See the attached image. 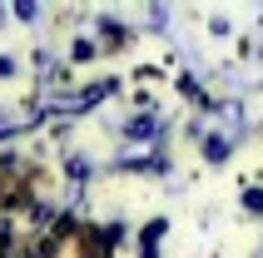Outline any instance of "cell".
<instances>
[{
  "mask_svg": "<svg viewBox=\"0 0 263 258\" xmlns=\"http://www.w3.org/2000/svg\"><path fill=\"white\" fill-rule=\"evenodd\" d=\"M124 139H159V119L154 115H139L124 124Z\"/></svg>",
  "mask_w": 263,
  "mask_h": 258,
  "instance_id": "1",
  "label": "cell"
},
{
  "mask_svg": "<svg viewBox=\"0 0 263 258\" xmlns=\"http://www.w3.org/2000/svg\"><path fill=\"white\" fill-rule=\"evenodd\" d=\"M229 154H234L229 134H204V159H209V164H223Z\"/></svg>",
  "mask_w": 263,
  "mask_h": 258,
  "instance_id": "2",
  "label": "cell"
},
{
  "mask_svg": "<svg viewBox=\"0 0 263 258\" xmlns=\"http://www.w3.org/2000/svg\"><path fill=\"white\" fill-rule=\"evenodd\" d=\"M164 229H169V224H164V218H154V224H149V229H144V248H139V258H154V248H159V238H164Z\"/></svg>",
  "mask_w": 263,
  "mask_h": 258,
  "instance_id": "3",
  "label": "cell"
},
{
  "mask_svg": "<svg viewBox=\"0 0 263 258\" xmlns=\"http://www.w3.org/2000/svg\"><path fill=\"white\" fill-rule=\"evenodd\" d=\"M70 60H74V65H89V60H95V45H89V40H74L70 45Z\"/></svg>",
  "mask_w": 263,
  "mask_h": 258,
  "instance_id": "4",
  "label": "cell"
},
{
  "mask_svg": "<svg viewBox=\"0 0 263 258\" xmlns=\"http://www.w3.org/2000/svg\"><path fill=\"white\" fill-rule=\"evenodd\" d=\"M243 209H249V214H263V189H249V194H243Z\"/></svg>",
  "mask_w": 263,
  "mask_h": 258,
  "instance_id": "5",
  "label": "cell"
},
{
  "mask_svg": "<svg viewBox=\"0 0 263 258\" xmlns=\"http://www.w3.org/2000/svg\"><path fill=\"white\" fill-rule=\"evenodd\" d=\"M15 15H20V20H35V15H40V5H30V0H20V5H15Z\"/></svg>",
  "mask_w": 263,
  "mask_h": 258,
  "instance_id": "6",
  "label": "cell"
},
{
  "mask_svg": "<svg viewBox=\"0 0 263 258\" xmlns=\"http://www.w3.org/2000/svg\"><path fill=\"white\" fill-rule=\"evenodd\" d=\"M5 238H10V229H5V218H0V248H5Z\"/></svg>",
  "mask_w": 263,
  "mask_h": 258,
  "instance_id": "7",
  "label": "cell"
}]
</instances>
